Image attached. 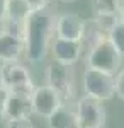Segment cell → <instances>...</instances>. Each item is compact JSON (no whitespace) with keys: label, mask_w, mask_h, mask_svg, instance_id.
<instances>
[{"label":"cell","mask_w":124,"mask_h":128,"mask_svg":"<svg viewBox=\"0 0 124 128\" xmlns=\"http://www.w3.org/2000/svg\"><path fill=\"white\" fill-rule=\"evenodd\" d=\"M48 126L49 128H78L75 106L63 104L60 109H56L48 118Z\"/></svg>","instance_id":"12"},{"label":"cell","mask_w":124,"mask_h":128,"mask_svg":"<svg viewBox=\"0 0 124 128\" xmlns=\"http://www.w3.org/2000/svg\"><path fill=\"white\" fill-rule=\"evenodd\" d=\"M94 20L97 22V26L102 29V32L109 38L111 31L121 22V14L119 12H116V14H95Z\"/></svg>","instance_id":"15"},{"label":"cell","mask_w":124,"mask_h":128,"mask_svg":"<svg viewBox=\"0 0 124 128\" xmlns=\"http://www.w3.org/2000/svg\"><path fill=\"white\" fill-rule=\"evenodd\" d=\"M51 53L55 56V62L65 63V65H75L82 58L83 50L80 41H68L61 38H55L51 43Z\"/></svg>","instance_id":"9"},{"label":"cell","mask_w":124,"mask_h":128,"mask_svg":"<svg viewBox=\"0 0 124 128\" xmlns=\"http://www.w3.org/2000/svg\"><path fill=\"white\" fill-rule=\"evenodd\" d=\"M7 7H9V0H0V24L7 17Z\"/></svg>","instance_id":"22"},{"label":"cell","mask_w":124,"mask_h":128,"mask_svg":"<svg viewBox=\"0 0 124 128\" xmlns=\"http://www.w3.org/2000/svg\"><path fill=\"white\" fill-rule=\"evenodd\" d=\"M104 38H107V36H105L104 32H102V29L97 26L95 20H94V19L85 20V29H83L82 40H80L83 53H85V55H88V53L95 48V46H97V44H99L102 40H104Z\"/></svg>","instance_id":"13"},{"label":"cell","mask_w":124,"mask_h":128,"mask_svg":"<svg viewBox=\"0 0 124 128\" xmlns=\"http://www.w3.org/2000/svg\"><path fill=\"white\" fill-rule=\"evenodd\" d=\"M22 55H26V41L15 34L0 29V62L2 63L19 62Z\"/></svg>","instance_id":"10"},{"label":"cell","mask_w":124,"mask_h":128,"mask_svg":"<svg viewBox=\"0 0 124 128\" xmlns=\"http://www.w3.org/2000/svg\"><path fill=\"white\" fill-rule=\"evenodd\" d=\"M56 12L55 7L32 10L26 22V56L31 63L46 58L51 48L53 36H56Z\"/></svg>","instance_id":"1"},{"label":"cell","mask_w":124,"mask_h":128,"mask_svg":"<svg viewBox=\"0 0 124 128\" xmlns=\"http://www.w3.org/2000/svg\"><path fill=\"white\" fill-rule=\"evenodd\" d=\"M82 80H83L85 96L88 98H94L104 102L116 96V75L87 67Z\"/></svg>","instance_id":"4"},{"label":"cell","mask_w":124,"mask_h":128,"mask_svg":"<svg viewBox=\"0 0 124 128\" xmlns=\"http://www.w3.org/2000/svg\"><path fill=\"white\" fill-rule=\"evenodd\" d=\"M119 14H121V20L124 22V2H123V7H121V12Z\"/></svg>","instance_id":"23"},{"label":"cell","mask_w":124,"mask_h":128,"mask_svg":"<svg viewBox=\"0 0 124 128\" xmlns=\"http://www.w3.org/2000/svg\"><path fill=\"white\" fill-rule=\"evenodd\" d=\"M109 40H111V43L114 44L116 50L123 55V58H124V22H123V20H121L114 29L111 31Z\"/></svg>","instance_id":"17"},{"label":"cell","mask_w":124,"mask_h":128,"mask_svg":"<svg viewBox=\"0 0 124 128\" xmlns=\"http://www.w3.org/2000/svg\"><path fill=\"white\" fill-rule=\"evenodd\" d=\"M78 128H104L105 125V108L102 101L83 96L75 104Z\"/></svg>","instance_id":"6"},{"label":"cell","mask_w":124,"mask_h":128,"mask_svg":"<svg viewBox=\"0 0 124 128\" xmlns=\"http://www.w3.org/2000/svg\"><path fill=\"white\" fill-rule=\"evenodd\" d=\"M44 79H46V86L55 89L63 98V101L73 98V94H75L73 65H65V63H60V62H53L44 70Z\"/></svg>","instance_id":"5"},{"label":"cell","mask_w":124,"mask_h":128,"mask_svg":"<svg viewBox=\"0 0 124 128\" xmlns=\"http://www.w3.org/2000/svg\"><path fill=\"white\" fill-rule=\"evenodd\" d=\"M63 2H76V0H63Z\"/></svg>","instance_id":"24"},{"label":"cell","mask_w":124,"mask_h":128,"mask_svg":"<svg viewBox=\"0 0 124 128\" xmlns=\"http://www.w3.org/2000/svg\"><path fill=\"white\" fill-rule=\"evenodd\" d=\"M31 14H32V9H31V5H29L26 0H9L5 20L26 24L27 19L31 17Z\"/></svg>","instance_id":"14"},{"label":"cell","mask_w":124,"mask_h":128,"mask_svg":"<svg viewBox=\"0 0 124 128\" xmlns=\"http://www.w3.org/2000/svg\"><path fill=\"white\" fill-rule=\"evenodd\" d=\"M63 98L58 94L56 90L49 86H38L34 94H32V109L34 114L41 116V118L48 120L56 109H60L63 106Z\"/></svg>","instance_id":"7"},{"label":"cell","mask_w":124,"mask_h":128,"mask_svg":"<svg viewBox=\"0 0 124 128\" xmlns=\"http://www.w3.org/2000/svg\"><path fill=\"white\" fill-rule=\"evenodd\" d=\"M85 29V19L76 16L73 12H65L56 16V36L68 41H80Z\"/></svg>","instance_id":"8"},{"label":"cell","mask_w":124,"mask_h":128,"mask_svg":"<svg viewBox=\"0 0 124 128\" xmlns=\"http://www.w3.org/2000/svg\"><path fill=\"white\" fill-rule=\"evenodd\" d=\"M5 128H34L31 118H24V120H9L5 121Z\"/></svg>","instance_id":"19"},{"label":"cell","mask_w":124,"mask_h":128,"mask_svg":"<svg viewBox=\"0 0 124 128\" xmlns=\"http://www.w3.org/2000/svg\"><path fill=\"white\" fill-rule=\"evenodd\" d=\"M0 86L7 87L14 94L32 96L38 86H34L31 72L19 62L2 63L0 65Z\"/></svg>","instance_id":"2"},{"label":"cell","mask_w":124,"mask_h":128,"mask_svg":"<svg viewBox=\"0 0 124 128\" xmlns=\"http://www.w3.org/2000/svg\"><path fill=\"white\" fill-rule=\"evenodd\" d=\"M116 96L124 101V70L116 75Z\"/></svg>","instance_id":"20"},{"label":"cell","mask_w":124,"mask_h":128,"mask_svg":"<svg viewBox=\"0 0 124 128\" xmlns=\"http://www.w3.org/2000/svg\"><path fill=\"white\" fill-rule=\"evenodd\" d=\"M123 63V55L116 50L109 38H104L87 55V67L114 75Z\"/></svg>","instance_id":"3"},{"label":"cell","mask_w":124,"mask_h":128,"mask_svg":"<svg viewBox=\"0 0 124 128\" xmlns=\"http://www.w3.org/2000/svg\"><path fill=\"white\" fill-rule=\"evenodd\" d=\"M31 114H34V109H32V96L10 92L9 102H7V109H5V121H9V120L31 118Z\"/></svg>","instance_id":"11"},{"label":"cell","mask_w":124,"mask_h":128,"mask_svg":"<svg viewBox=\"0 0 124 128\" xmlns=\"http://www.w3.org/2000/svg\"><path fill=\"white\" fill-rule=\"evenodd\" d=\"M32 10H39L44 9V7H55L53 5V0H26Z\"/></svg>","instance_id":"21"},{"label":"cell","mask_w":124,"mask_h":128,"mask_svg":"<svg viewBox=\"0 0 124 128\" xmlns=\"http://www.w3.org/2000/svg\"><path fill=\"white\" fill-rule=\"evenodd\" d=\"M9 98H10V90L3 86H0V121L5 120V109H7Z\"/></svg>","instance_id":"18"},{"label":"cell","mask_w":124,"mask_h":128,"mask_svg":"<svg viewBox=\"0 0 124 128\" xmlns=\"http://www.w3.org/2000/svg\"><path fill=\"white\" fill-rule=\"evenodd\" d=\"M124 0H92V7L95 14H116L121 12Z\"/></svg>","instance_id":"16"}]
</instances>
